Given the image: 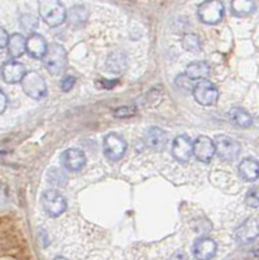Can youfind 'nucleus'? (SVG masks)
<instances>
[{"label":"nucleus","mask_w":259,"mask_h":260,"mask_svg":"<svg viewBox=\"0 0 259 260\" xmlns=\"http://www.w3.org/2000/svg\"><path fill=\"white\" fill-rule=\"evenodd\" d=\"M43 64L44 68L47 69L52 76L62 74L68 65V56H67L65 48L57 43H52L48 46L46 55L43 56Z\"/></svg>","instance_id":"1"},{"label":"nucleus","mask_w":259,"mask_h":260,"mask_svg":"<svg viewBox=\"0 0 259 260\" xmlns=\"http://www.w3.org/2000/svg\"><path fill=\"white\" fill-rule=\"evenodd\" d=\"M39 15L48 26H59L67 20V11L60 2L42 0L38 4Z\"/></svg>","instance_id":"2"},{"label":"nucleus","mask_w":259,"mask_h":260,"mask_svg":"<svg viewBox=\"0 0 259 260\" xmlns=\"http://www.w3.org/2000/svg\"><path fill=\"white\" fill-rule=\"evenodd\" d=\"M42 207L48 216L57 217L67 210V201L57 190H46L42 194Z\"/></svg>","instance_id":"3"},{"label":"nucleus","mask_w":259,"mask_h":260,"mask_svg":"<svg viewBox=\"0 0 259 260\" xmlns=\"http://www.w3.org/2000/svg\"><path fill=\"white\" fill-rule=\"evenodd\" d=\"M22 89H24L25 94L29 95L33 99H43L47 95V86L44 82L43 77L37 72H29L25 74V77L21 81Z\"/></svg>","instance_id":"4"},{"label":"nucleus","mask_w":259,"mask_h":260,"mask_svg":"<svg viewBox=\"0 0 259 260\" xmlns=\"http://www.w3.org/2000/svg\"><path fill=\"white\" fill-rule=\"evenodd\" d=\"M224 15V6L221 2H205L198 7V17L207 25H215L221 21Z\"/></svg>","instance_id":"5"},{"label":"nucleus","mask_w":259,"mask_h":260,"mask_svg":"<svg viewBox=\"0 0 259 260\" xmlns=\"http://www.w3.org/2000/svg\"><path fill=\"white\" fill-rule=\"evenodd\" d=\"M214 145H215V152L223 160L232 161L236 157L239 156L241 147L240 143L236 142L235 139L227 136H218L214 139Z\"/></svg>","instance_id":"6"},{"label":"nucleus","mask_w":259,"mask_h":260,"mask_svg":"<svg viewBox=\"0 0 259 260\" xmlns=\"http://www.w3.org/2000/svg\"><path fill=\"white\" fill-rule=\"evenodd\" d=\"M193 95H194V99L200 106H212V104L216 103L219 98V92L215 85L207 80L199 81L194 86Z\"/></svg>","instance_id":"7"},{"label":"nucleus","mask_w":259,"mask_h":260,"mask_svg":"<svg viewBox=\"0 0 259 260\" xmlns=\"http://www.w3.org/2000/svg\"><path fill=\"white\" fill-rule=\"evenodd\" d=\"M103 151L104 155L108 157L109 160L121 159L127 151V142L123 137H120L116 133H111L104 138L103 141Z\"/></svg>","instance_id":"8"},{"label":"nucleus","mask_w":259,"mask_h":260,"mask_svg":"<svg viewBox=\"0 0 259 260\" xmlns=\"http://www.w3.org/2000/svg\"><path fill=\"white\" fill-rule=\"evenodd\" d=\"M193 154L199 161L209 162L215 156V145L209 137L200 136L193 143Z\"/></svg>","instance_id":"9"},{"label":"nucleus","mask_w":259,"mask_h":260,"mask_svg":"<svg viewBox=\"0 0 259 260\" xmlns=\"http://www.w3.org/2000/svg\"><path fill=\"white\" fill-rule=\"evenodd\" d=\"M259 236V222L258 220L250 217L246 221L242 222L236 231V240L242 245H247L255 241Z\"/></svg>","instance_id":"10"},{"label":"nucleus","mask_w":259,"mask_h":260,"mask_svg":"<svg viewBox=\"0 0 259 260\" xmlns=\"http://www.w3.org/2000/svg\"><path fill=\"white\" fill-rule=\"evenodd\" d=\"M62 164L72 172L81 171L86 164L85 152L80 148H69L62 154Z\"/></svg>","instance_id":"11"},{"label":"nucleus","mask_w":259,"mask_h":260,"mask_svg":"<svg viewBox=\"0 0 259 260\" xmlns=\"http://www.w3.org/2000/svg\"><path fill=\"white\" fill-rule=\"evenodd\" d=\"M216 242L211 238L202 237L198 238L193 245V255L197 260H210L216 254Z\"/></svg>","instance_id":"12"},{"label":"nucleus","mask_w":259,"mask_h":260,"mask_svg":"<svg viewBox=\"0 0 259 260\" xmlns=\"http://www.w3.org/2000/svg\"><path fill=\"white\" fill-rule=\"evenodd\" d=\"M26 71L21 62L17 61H7L2 67V77L7 83H17L22 81L25 77Z\"/></svg>","instance_id":"13"},{"label":"nucleus","mask_w":259,"mask_h":260,"mask_svg":"<svg viewBox=\"0 0 259 260\" xmlns=\"http://www.w3.org/2000/svg\"><path fill=\"white\" fill-rule=\"evenodd\" d=\"M172 154L180 161H188L193 155V143L188 136H179L172 145Z\"/></svg>","instance_id":"14"},{"label":"nucleus","mask_w":259,"mask_h":260,"mask_svg":"<svg viewBox=\"0 0 259 260\" xmlns=\"http://www.w3.org/2000/svg\"><path fill=\"white\" fill-rule=\"evenodd\" d=\"M47 43L46 39L37 32H33L32 36L26 39V52L34 59H43L47 51Z\"/></svg>","instance_id":"15"},{"label":"nucleus","mask_w":259,"mask_h":260,"mask_svg":"<svg viewBox=\"0 0 259 260\" xmlns=\"http://www.w3.org/2000/svg\"><path fill=\"white\" fill-rule=\"evenodd\" d=\"M167 143V136L160 127H150L145 136V145L153 151H162Z\"/></svg>","instance_id":"16"},{"label":"nucleus","mask_w":259,"mask_h":260,"mask_svg":"<svg viewBox=\"0 0 259 260\" xmlns=\"http://www.w3.org/2000/svg\"><path fill=\"white\" fill-rule=\"evenodd\" d=\"M240 175L245 181H255L259 177V162L253 157H246L240 162Z\"/></svg>","instance_id":"17"},{"label":"nucleus","mask_w":259,"mask_h":260,"mask_svg":"<svg viewBox=\"0 0 259 260\" xmlns=\"http://www.w3.org/2000/svg\"><path fill=\"white\" fill-rule=\"evenodd\" d=\"M8 52L12 57H20L26 52V38L20 32L12 34L8 39Z\"/></svg>","instance_id":"18"},{"label":"nucleus","mask_w":259,"mask_h":260,"mask_svg":"<svg viewBox=\"0 0 259 260\" xmlns=\"http://www.w3.org/2000/svg\"><path fill=\"white\" fill-rule=\"evenodd\" d=\"M210 74V67L205 61H195L191 62L186 67L185 76L189 77L190 80H206V77H209Z\"/></svg>","instance_id":"19"},{"label":"nucleus","mask_w":259,"mask_h":260,"mask_svg":"<svg viewBox=\"0 0 259 260\" xmlns=\"http://www.w3.org/2000/svg\"><path fill=\"white\" fill-rule=\"evenodd\" d=\"M89 12L83 6H74L67 15L68 22L74 27H80L88 21Z\"/></svg>","instance_id":"20"},{"label":"nucleus","mask_w":259,"mask_h":260,"mask_svg":"<svg viewBox=\"0 0 259 260\" xmlns=\"http://www.w3.org/2000/svg\"><path fill=\"white\" fill-rule=\"evenodd\" d=\"M229 118L233 124L241 127H249L253 124V118H251V116L245 110L239 108V107H237V108H232V110L229 111Z\"/></svg>","instance_id":"21"},{"label":"nucleus","mask_w":259,"mask_h":260,"mask_svg":"<svg viewBox=\"0 0 259 260\" xmlns=\"http://www.w3.org/2000/svg\"><path fill=\"white\" fill-rule=\"evenodd\" d=\"M107 69L115 74L123 73L127 69V57L120 52L112 53L107 60Z\"/></svg>","instance_id":"22"},{"label":"nucleus","mask_w":259,"mask_h":260,"mask_svg":"<svg viewBox=\"0 0 259 260\" xmlns=\"http://www.w3.org/2000/svg\"><path fill=\"white\" fill-rule=\"evenodd\" d=\"M231 7H232V11L235 15L247 16L255 9V3L249 2V0H236V2H232Z\"/></svg>","instance_id":"23"},{"label":"nucleus","mask_w":259,"mask_h":260,"mask_svg":"<svg viewBox=\"0 0 259 260\" xmlns=\"http://www.w3.org/2000/svg\"><path fill=\"white\" fill-rule=\"evenodd\" d=\"M183 46L186 51H190V52H195L200 48V41L198 38L197 34H185L183 38Z\"/></svg>","instance_id":"24"},{"label":"nucleus","mask_w":259,"mask_h":260,"mask_svg":"<svg viewBox=\"0 0 259 260\" xmlns=\"http://www.w3.org/2000/svg\"><path fill=\"white\" fill-rule=\"evenodd\" d=\"M47 180L50 181V183H52L53 186L62 187L67 183V176H65L60 169L52 168L50 172H48Z\"/></svg>","instance_id":"25"},{"label":"nucleus","mask_w":259,"mask_h":260,"mask_svg":"<svg viewBox=\"0 0 259 260\" xmlns=\"http://www.w3.org/2000/svg\"><path fill=\"white\" fill-rule=\"evenodd\" d=\"M176 86L179 87L181 91L184 92H190L194 90V83L193 80H190L189 77H186L185 74H180L179 77L176 78Z\"/></svg>","instance_id":"26"},{"label":"nucleus","mask_w":259,"mask_h":260,"mask_svg":"<svg viewBox=\"0 0 259 260\" xmlns=\"http://www.w3.org/2000/svg\"><path fill=\"white\" fill-rule=\"evenodd\" d=\"M246 203L247 206H250L251 208H258L259 207V190L258 189H251L249 190L246 195Z\"/></svg>","instance_id":"27"},{"label":"nucleus","mask_w":259,"mask_h":260,"mask_svg":"<svg viewBox=\"0 0 259 260\" xmlns=\"http://www.w3.org/2000/svg\"><path fill=\"white\" fill-rule=\"evenodd\" d=\"M21 25L26 30H36L37 26H38V21H37V17H34V16L27 15L22 17Z\"/></svg>","instance_id":"28"},{"label":"nucleus","mask_w":259,"mask_h":260,"mask_svg":"<svg viewBox=\"0 0 259 260\" xmlns=\"http://www.w3.org/2000/svg\"><path fill=\"white\" fill-rule=\"evenodd\" d=\"M136 112V107H121V108H118V110L115 111V116L121 118L130 117V116H133Z\"/></svg>","instance_id":"29"},{"label":"nucleus","mask_w":259,"mask_h":260,"mask_svg":"<svg viewBox=\"0 0 259 260\" xmlns=\"http://www.w3.org/2000/svg\"><path fill=\"white\" fill-rule=\"evenodd\" d=\"M74 83H76V78H74L73 76H69L68 74V76H65V77L63 78L60 86H62L63 91H69V90H72Z\"/></svg>","instance_id":"30"},{"label":"nucleus","mask_w":259,"mask_h":260,"mask_svg":"<svg viewBox=\"0 0 259 260\" xmlns=\"http://www.w3.org/2000/svg\"><path fill=\"white\" fill-rule=\"evenodd\" d=\"M8 39H9L8 32L6 31V29H4V27L0 26V50L8 45Z\"/></svg>","instance_id":"31"},{"label":"nucleus","mask_w":259,"mask_h":260,"mask_svg":"<svg viewBox=\"0 0 259 260\" xmlns=\"http://www.w3.org/2000/svg\"><path fill=\"white\" fill-rule=\"evenodd\" d=\"M7 104H8V99H7V95L4 94L2 90H0V115L7 110Z\"/></svg>","instance_id":"32"},{"label":"nucleus","mask_w":259,"mask_h":260,"mask_svg":"<svg viewBox=\"0 0 259 260\" xmlns=\"http://www.w3.org/2000/svg\"><path fill=\"white\" fill-rule=\"evenodd\" d=\"M174 260H188V257H186V255L183 254V252H177L174 256Z\"/></svg>","instance_id":"33"}]
</instances>
